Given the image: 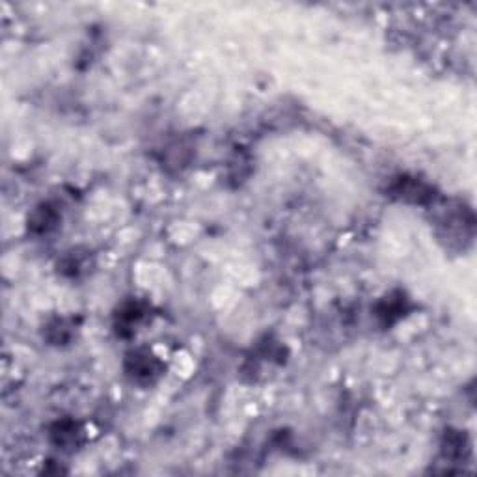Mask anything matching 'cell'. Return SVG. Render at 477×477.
Returning a JSON list of instances; mask_svg holds the SVG:
<instances>
[{
    "label": "cell",
    "mask_w": 477,
    "mask_h": 477,
    "mask_svg": "<svg viewBox=\"0 0 477 477\" xmlns=\"http://www.w3.org/2000/svg\"><path fill=\"white\" fill-rule=\"evenodd\" d=\"M395 192L403 200H412L414 203H423L431 198V188L427 185H423L422 181H418V179L401 178L397 185H395Z\"/></svg>",
    "instance_id": "cell-1"
},
{
    "label": "cell",
    "mask_w": 477,
    "mask_h": 477,
    "mask_svg": "<svg viewBox=\"0 0 477 477\" xmlns=\"http://www.w3.org/2000/svg\"><path fill=\"white\" fill-rule=\"evenodd\" d=\"M55 222H56V213L53 211L49 205H43V207H40L34 215H32L28 224L32 230L38 227V232H49L50 227L55 226Z\"/></svg>",
    "instance_id": "cell-3"
},
{
    "label": "cell",
    "mask_w": 477,
    "mask_h": 477,
    "mask_svg": "<svg viewBox=\"0 0 477 477\" xmlns=\"http://www.w3.org/2000/svg\"><path fill=\"white\" fill-rule=\"evenodd\" d=\"M129 362H131V365H129V373L134 375L136 379L151 380V377L159 375V362L155 358H151L149 355L134 353V355L129 358Z\"/></svg>",
    "instance_id": "cell-2"
}]
</instances>
